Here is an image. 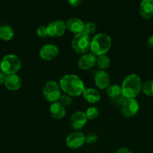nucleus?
<instances>
[{"mask_svg":"<svg viewBox=\"0 0 153 153\" xmlns=\"http://www.w3.org/2000/svg\"><path fill=\"white\" fill-rule=\"evenodd\" d=\"M60 88L70 97H78L86 89L82 79L74 74L65 75L59 82Z\"/></svg>","mask_w":153,"mask_h":153,"instance_id":"f257e3e1","label":"nucleus"},{"mask_svg":"<svg viewBox=\"0 0 153 153\" xmlns=\"http://www.w3.org/2000/svg\"><path fill=\"white\" fill-rule=\"evenodd\" d=\"M142 84L139 76L128 75L122 84V94L126 99H134L142 91Z\"/></svg>","mask_w":153,"mask_h":153,"instance_id":"f03ea898","label":"nucleus"},{"mask_svg":"<svg viewBox=\"0 0 153 153\" xmlns=\"http://www.w3.org/2000/svg\"><path fill=\"white\" fill-rule=\"evenodd\" d=\"M112 41L108 34L105 33L97 34L92 37L90 43V49L95 56L105 55L110 49Z\"/></svg>","mask_w":153,"mask_h":153,"instance_id":"7ed1b4c3","label":"nucleus"},{"mask_svg":"<svg viewBox=\"0 0 153 153\" xmlns=\"http://www.w3.org/2000/svg\"><path fill=\"white\" fill-rule=\"evenodd\" d=\"M21 67V61L16 55L8 54L2 58L0 61L1 71L6 76L16 74Z\"/></svg>","mask_w":153,"mask_h":153,"instance_id":"20e7f679","label":"nucleus"},{"mask_svg":"<svg viewBox=\"0 0 153 153\" xmlns=\"http://www.w3.org/2000/svg\"><path fill=\"white\" fill-rule=\"evenodd\" d=\"M90 40L89 36L83 32L76 34L73 37L71 41L72 48L79 54L86 53L90 49Z\"/></svg>","mask_w":153,"mask_h":153,"instance_id":"39448f33","label":"nucleus"},{"mask_svg":"<svg viewBox=\"0 0 153 153\" xmlns=\"http://www.w3.org/2000/svg\"><path fill=\"white\" fill-rule=\"evenodd\" d=\"M61 88L55 81H49L43 88V94L45 99L51 102H56L61 97Z\"/></svg>","mask_w":153,"mask_h":153,"instance_id":"423d86ee","label":"nucleus"},{"mask_svg":"<svg viewBox=\"0 0 153 153\" xmlns=\"http://www.w3.org/2000/svg\"><path fill=\"white\" fill-rule=\"evenodd\" d=\"M140 105L137 100L135 99H126L121 106L122 115L126 117H132L137 114Z\"/></svg>","mask_w":153,"mask_h":153,"instance_id":"0eeeda50","label":"nucleus"},{"mask_svg":"<svg viewBox=\"0 0 153 153\" xmlns=\"http://www.w3.org/2000/svg\"><path fill=\"white\" fill-rule=\"evenodd\" d=\"M47 28L48 35L52 37H61L64 34L66 30V24L61 19H56L48 24Z\"/></svg>","mask_w":153,"mask_h":153,"instance_id":"6e6552de","label":"nucleus"},{"mask_svg":"<svg viewBox=\"0 0 153 153\" xmlns=\"http://www.w3.org/2000/svg\"><path fill=\"white\" fill-rule=\"evenodd\" d=\"M85 143V135L81 131H74L66 138V145L71 149H77Z\"/></svg>","mask_w":153,"mask_h":153,"instance_id":"1a4fd4ad","label":"nucleus"},{"mask_svg":"<svg viewBox=\"0 0 153 153\" xmlns=\"http://www.w3.org/2000/svg\"><path fill=\"white\" fill-rule=\"evenodd\" d=\"M58 49L54 44H46L42 46L39 52L40 57L44 61H51L57 56Z\"/></svg>","mask_w":153,"mask_h":153,"instance_id":"9d476101","label":"nucleus"},{"mask_svg":"<svg viewBox=\"0 0 153 153\" xmlns=\"http://www.w3.org/2000/svg\"><path fill=\"white\" fill-rule=\"evenodd\" d=\"M87 120L88 119L84 112L76 111L70 117V123L74 129H80L86 124Z\"/></svg>","mask_w":153,"mask_h":153,"instance_id":"9b49d317","label":"nucleus"},{"mask_svg":"<svg viewBox=\"0 0 153 153\" xmlns=\"http://www.w3.org/2000/svg\"><path fill=\"white\" fill-rule=\"evenodd\" d=\"M66 28L71 32L75 34H79V33L83 32L84 25L85 23L82 19L76 17H71L67 20L65 22Z\"/></svg>","mask_w":153,"mask_h":153,"instance_id":"f8f14e48","label":"nucleus"},{"mask_svg":"<svg viewBox=\"0 0 153 153\" xmlns=\"http://www.w3.org/2000/svg\"><path fill=\"white\" fill-rule=\"evenodd\" d=\"M94 82L98 88L100 89H105L110 83L109 74L104 70H99L94 75Z\"/></svg>","mask_w":153,"mask_h":153,"instance_id":"ddd939ff","label":"nucleus"},{"mask_svg":"<svg viewBox=\"0 0 153 153\" xmlns=\"http://www.w3.org/2000/svg\"><path fill=\"white\" fill-rule=\"evenodd\" d=\"M96 56L92 53L84 54L78 61V67L82 70H88L94 67L96 64Z\"/></svg>","mask_w":153,"mask_h":153,"instance_id":"4468645a","label":"nucleus"},{"mask_svg":"<svg viewBox=\"0 0 153 153\" xmlns=\"http://www.w3.org/2000/svg\"><path fill=\"white\" fill-rule=\"evenodd\" d=\"M140 13L145 19L153 17V0H143L140 4Z\"/></svg>","mask_w":153,"mask_h":153,"instance_id":"2eb2a0df","label":"nucleus"},{"mask_svg":"<svg viewBox=\"0 0 153 153\" xmlns=\"http://www.w3.org/2000/svg\"><path fill=\"white\" fill-rule=\"evenodd\" d=\"M22 81L20 77L16 74L8 75L6 76L4 85L6 88L10 91H16L21 87Z\"/></svg>","mask_w":153,"mask_h":153,"instance_id":"dca6fc26","label":"nucleus"},{"mask_svg":"<svg viewBox=\"0 0 153 153\" xmlns=\"http://www.w3.org/2000/svg\"><path fill=\"white\" fill-rule=\"evenodd\" d=\"M50 112L51 116L57 120L62 119L66 114L65 108L58 102H52L51 104L50 108Z\"/></svg>","mask_w":153,"mask_h":153,"instance_id":"f3484780","label":"nucleus"},{"mask_svg":"<svg viewBox=\"0 0 153 153\" xmlns=\"http://www.w3.org/2000/svg\"><path fill=\"white\" fill-rule=\"evenodd\" d=\"M84 99L88 102L96 103L100 100V94L98 90L92 88H86L82 93Z\"/></svg>","mask_w":153,"mask_h":153,"instance_id":"a211bd4d","label":"nucleus"},{"mask_svg":"<svg viewBox=\"0 0 153 153\" xmlns=\"http://www.w3.org/2000/svg\"><path fill=\"white\" fill-rule=\"evenodd\" d=\"M14 35V30L10 25H0V39L4 40H11Z\"/></svg>","mask_w":153,"mask_h":153,"instance_id":"6ab92c4d","label":"nucleus"},{"mask_svg":"<svg viewBox=\"0 0 153 153\" xmlns=\"http://www.w3.org/2000/svg\"><path fill=\"white\" fill-rule=\"evenodd\" d=\"M106 93L110 99L116 98V97H118V96L122 95V88L119 85H116V84H112L110 85L109 86L106 88Z\"/></svg>","mask_w":153,"mask_h":153,"instance_id":"aec40b11","label":"nucleus"},{"mask_svg":"<svg viewBox=\"0 0 153 153\" xmlns=\"http://www.w3.org/2000/svg\"><path fill=\"white\" fill-rule=\"evenodd\" d=\"M96 64L103 70L109 67L110 64V60L109 57L106 55H99L96 59Z\"/></svg>","mask_w":153,"mask_h":153,"instance_id":"412c9836","label":"nucleus"},{"mask_svg":"<svg viewBox=\"0 0 153 153\" xmlns=\"http://www.w3.org/2000/svg\"><path fill=\"white\" fill-rule=\"evenodd\" d=\"M142 91L146 96L153 97V80L146 82L142 85Z\"/></svg>","mask_w":153,"mask_h":153,"instance_id":"4be33fe9","label":"nucleus"},{"mask_svg":"<svg viewBox=\"0 0 153 153\" xmlns=\"http://www.w3.org/2000/svg\"><path fill=\"white\" fill-rule=\"evenodd\" d=\"M96 29H97L96 24L93 22H88L84 25L83 33H85L87 35L89 36L94 34L95 32Z\"/></svg>","mask_w":153,"mask_h":153,"instance_id":"5701e85b","label":"nucleus"},{"mask_svg":"<svg viewBox=\"0 0 153 153\" xmlns=\"http://www.w3.org/2000/svg\"><path fill=\"white\" fill-rule=\"evenodd\" d=\"M86 116L88 120H94L98 117L99 111L95 107H90L86 111Z\"/></svg>","mask_w":153,"mask_h":153,"instance_id":"b1692460","label":"nucleus"},{"mask_svg":"<svg viewBox=\"0 0 153 153\" xmlns=\"http://www.w3.org/2000/svg\"><path fill=\"white\" fill-rule=\"evenodd\" d=\"M59 102L64 106H68L71 104L72 98L70 95L67 94H64L61 95L59 99Z\"/></svg>","mask_w":153,"mask_h":153,"instance_id":"393cba45","label":"nucleus"},{"mask_svg":"<svg viewBox=\"0 0 153 153\" xmlns=\"http://www.w3.org/2000/svg\"><path fill=\"white\" fill-rule=\"evenodd\" d=\"M98 140V135L95 133H90L85 136V143L88 144H93L95 143Z\"/></svg>","mask_w":153,"mask_h":153,"instance_id":"a878e982","label":"nucleus"},{"mask_svg":"<svg viewBox=\"0 0 153 153\" xmlns=\"http://www.w3.org/2000/svg\"><path fill=\"white\" fill-rule=\"evenodd\" d=\"M37 34L39 37H46L48 35L47 28L45 25H40L37 28Z\"/></svg>","mask_w":153,"mask_h":153,"instance_id":"bb28decb","label":"nucleus"},{"mask_svg":"<svg viewBox=\"0 0 153 153\" xmlns=\"http://www.w3.org/2000/svg\"><path fill=\"white\" fill-rule=\"evenodd\" d=\"M125 100L126 98L122 95V94L118 96V97H116V98L111 99V100H112V103H113L114 105H120V106H122V105L123 102L125 101Z\"/></svg>","mask_w":153,"mask_h":153,"instance_id":"cd10ccee","label":"nucleus"},{"mask_svg":"<svg viewBox=\"0 0 153 153\" xmlns=\"http://www.w3.org/2000/svg\"><path fill=\"white\" fill-rule=\"evenodd\" d=\"M116 153H134L130 149H129L128 148H119L118 149H117V151Z\"/></svg>","mask_w":153,"mask_h":153,"instance_id":"c85d7f7f","label":"nucleus"},{"mask_svg":"<svg viewBox=\"0 0 153 153\" xmlns=\"http://www.w3.org/2000/svg\"><path fill=\"white\" fill-rule=\"evenodd\" d=\"M81 2H82V1H81L80 0H69L68 1L69 4H70V5L74 6V7H75V6H78Z\"/></svg>","mask_w":153,"mask_h":153,"instance_id":"c756f323","label":"nucleus"},{"mask_svg":"<svg viewBox=\"0 0 153 153\" xmlns=\"http://www.w3.org/2000/svg\"><path fill=\"white\" fill-rule=\"evenodd\" d=\"M147 44H148V46L151 49H153V35L150 36L148 37V40H147Z\"/></svg>","mask_w":153,"mask_h":153,"instance_id":"7c9ffc66","label":"nucleus"},{"mask_svg":"<svg viewBox=\"0 0 153 153\" xmlns=\"http://www.w3.org/2000/svg\"><path fill=\"white\" fill-rule=\"evenodd\" d=\"M6 75L4 74L2 71H0V85H2V83H4V81H5L6 79Z\"/></svg>","mask_w":153,"mask_h":153,"instance_id":"2f4dec72","label":"nucleus"}]
</instances>
